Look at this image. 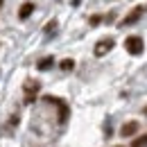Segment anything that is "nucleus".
Masks as SVG:
<instances>
[{
  "instance_id": "f03ea898",
  "label": "nucleus",
  "mask_w": 147,
  "mask_h": 147,
  "mask_svg": "<svg viewBox=\"0 0 147 147\" xmlns=\"http://www.w3.org/2000/svg\"><path fill=\"white\" fill-rule=\"evenodd\" d=\"M143 11H145V7H143V5H138V7H134V9L129 11L127 16L122 18V23H120V25H122V27H129V25H136V23L140 20V16H143Z\"/></svg>"
},
{
  "instance_id": "0eeeda50",
  "label": "nucleus",
  "mask_w": 147,
  "mask_h": 147,
  "mask_svg": "<svg viewBox=\"0 0 147 147\" xmlns=\"http://www.w3.org/2000/svg\"><path fill=\"white\" fill-rule=\"evenodd\" d=\"M38 88H41V84H38V82H34V79H27V84L23 86V91H25V95H34V97H36Z\"/></svg>"
},
{
  "instance_id": "20e7f679",
  "label": "nucleus",
  "mask_w": 147,
  "mask_h": 147,
  "mask_svg": "<svg viewBox=\"0 0 147 147\" xmlns=\"http://www.w3.org/2000/svg\"><path fill=\"white\" fill-rule=\"evenodd\" d=\"M45 102H50V104H57L59 107V120L63 122L68 115H70V109H68V104H63L59 97H55V95H45Z\"/></svg>"
},
{
  "instance_id": "dca6fc26",
  "label": "nucleus",
  "mask_w": 147,
  "mask_h": 147,
  "mask_svg": "<svg viewBox=\"0 0 147 147\" xmlns=\"http://www.w3.org/2000/svg\"><path fill=\"white\" fill-rule=\"evenodd\" d=\"M118 147H122V145H118Z\"/></svg>"
},
{
  "instance_id": "2eb2a0df",
  "label": "nucleus",
  "mask_w": 147,
  "mask_h": 147,
  "mask_svg": "<svg viewBox=\"0 0 147 147\" xmlns=\"http://www.w3.org/2000/svg\"><path fill=\"white\" fill-rule=\"evenodd\" d=\"M2 2H5V0H0V7H2Z\"/></svg>"
},
{
  "instance_id": "9d476101",
  "label": "nucleus",
  "mask_w": 147,
  "mask_h": 147,
  "mask_svg": "<svg viewBox=\"0 0 147 147\" xmlns=\"http://www.w3.org/2000/svg\"><path fill=\"white\" fill-rule=\"evenodd\" d=\"M131 147H147V134H143V136H136V138L131 140Z\"/></svg>"
},
{
  "instance_id": "423d86ee",
  "label": "nucleus",
  "mask_w": 147,
  "mask_h": 147,
  "mask_svg": "<svg viewBox=\"0 0 147 147\" xmlns=\"http://www.w3.org/2000/svg\"><path fill=\"white\" fill-rule=\"evenodd\" d=\"M32 11H34V2H23L20 9H18V18L25 20L27 16H32Z\"/></svg>"
},
{
  "instance_id": "4468645a",
  "label": "nucleus",
  "mask_w": 147,
  "mask_h": 147,
  "mask_svg": "<svg viewBox=\"0 0 147 147\" xmlns=\"http://www.w3.org/2000/svg\"><path fill=\"white\" fill-rule=\"evenodd\" d=\"M79 2H82V0H73V5H79Z\"/></svg>"
},
{
  "instance_id": "39448f33",
  "label": "nucleus",
  "mask_w": 147,
  "mask_h": 147,
  "mask_svg": "<svg viewBox=\"0 0 147 147\" xmlns=\"http://www.w3.org/2000/svg\"><path fill=\"white\" fill-rule=\"evenodd\" d=\"M138 129H140V125H138L136 120H129V122H125V125L120 127V136L131 138V136H136V134H138Z\"/></svg>"
},
{
  "instance_id": "ddd939ff",
  "label": "nucleus",
  "mask_w": 147,
  "mask_h": 147,
  "mask_svg": "<svg viewBox=\"0 0 147 147\" xmlns=\"http://www.w3.org/2000/svg\"><path fill=\"white\" fill-rule=\"evenodd\" d=\"M143 115H147V104H145V107H143Z\"/></svg>"
},
{
  "instance_id": "1a4fd4ad",
  "label": "nucleus",
  "mask_w": 147,
  "mask_h": 147,
  "mask_svg": "<svg viewBox=\"0 0 147 147\" xmlns=\"http://www.w3.org/2000/svg\"><path fill=\"white\" fill-rule=\"evenodd\" d=\"M59 68H61L63 73H73V70H75V61H73V59H63V61L59 63Z\"/></svg>"
},
{
  "instance_id": "f8f14e48",
  "label": "nucleus",
  "mask_w": 147,
  "mask_h": 147,
  "mask_svg": "<svg viewBox=\"0 0 147 147\" xmlns=\"http://www.w3.org/2000/svg\"><path fill=\"white\" fill-rule=\"evenodd\" d=\"M55 27H57V20H50V23H48V32H52Z\"/></svg>"
},
{
  "instance_id": "f257e3e1",
  "label": "nucleus",
  "mask_w": 147,
  "mask_h": 147,
  "mask_svg": "<svg viewBox=\"0 0 147 147\" xmlns=\"http://www.w3.org/2000/svg\"><path fill=\"white\" fill-rule=\"evenodd\" d=\"M125 50H127L129 55H134V57H140L145 52V41H143V36H136V34L127 36L125 38Z\"/></svg>"
},
{
  "instance_id": "9b49d317",
  "label": "nucleus",
  "mask_w": 147,
  "mask_h": 147,
  "mask_svg": "<svg viewBox=\"0 0 147 147\" xmlns=\"http://www.w3.org/2000/svg\"><path fill=\"white\" fill-rule=\"evenodd\" d=\"M100 23H102V16H100V14H93L91 18H88V25H91V27H95V25H100Z\"/></svg>"
},
{
  "instance_id": "7ed1b4c3",
  "label": "nucleus",
  "mask_w": 147,
  "mask_h": 147,
  "mask_svg": "<svg viewBox=\"0 0 147 147\" xmlns=\"http://www.w3.org/2000/svg\"><path fill=\"white\" fill-rule=\"evenodd\" d=\"M113 45H115V41L113 38H102V41H97V45H95V50H93V55L95 57H104L107 52H111L113 50Z\"/></svg>"
},
{
  "instance_id": "6e6552de",
  "label": "nucleus",
  "mask_w": 147,
  "mask_h": 147,
  "mask_svg": "<svg viewBox=\"0 0 147 147\" xmlns=\"http://www.w3.org/2000/svg\"><path fill=\"white\" fill-rule=\"evenodd\" d=\"M52 63H55V59H52V57H43V59H38L36 68H38V70H50V68H52Z\"/></svg>"
}]
</instances>
